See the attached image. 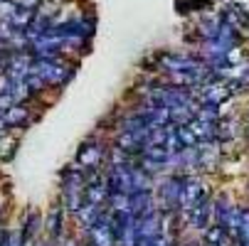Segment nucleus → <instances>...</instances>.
<instances>
[{
  "label": "nucleus",
  "instance_id": "nucleus-10",
  "mask_svg": "<svg viewBox=\"0 0 249 246\" xmlns=\"http://www.w3.org/2000/svg\"><path fill=\"white\" fill-rule=\"evenodd\" d=\"M15 3H18V8H30V10H35V8L42 5V0H15Z\"/></svg>",
  "mask_w": 249,
  "mask_h": 246
},
{
  "label": "nucleus",
  "instance_id": "nucleus-8",
  "mask_svg": "<svg viewBox=\"0 0 249 246\" xmlns=\"http://www.w3.org/2000/svg\"><path fill=\"white\" fill-rule=\"evenodd\" d=\"M62 217H64V209H62V207H52L50 219H47V231H50V236H52L54 241L62 236Z\"/></svg>",
  "mask_w": 249,
  "mask_h": 246
},
{
  "label": "nucleus",
  "instance_id": "nucleus-4",
  "mask_svg": "<svg viewBox=\"0 0 249 246\" xmlns=\"http://www.w3.org/2000/svg\"><path fill=\"white\" fill-rule=\"evenodd\" d=\"M106 160V148L99 143V140H89L84 143L77 153V163L82 170H99V165Z\"/></svg>",
  "mask_w": 249,
  "mask_h": 246
},
{
  "label": "nucleus",
  "instance_id": "nucleus-2",
  "mask_svg": "<svg viewBox=\"0 0 249 246\" xmlns=\"http://www.w3.org/2000/svg\"><path fill=\"white\" fill-rule=\"evenodd\" d=\"M183 182H185V175H170L165 178L158 187V195H160V207L163 212H175L178 204H180V192H183Z\"/></svg>",
  "mask_w": 249,
  "mask_h": 246
},
{
  "label": "nucleus",
  "instance_id": "nucleus-6",
  "mask_svg": "<svg viewBox=\"0 0 249 246\" xmlns=\"http://www.w3.org/2000/svg\"><path fill=\"white\" fill-rule=\"evenodd\" d=\"M0 116H3L8 128H25L32 121V114L27 109V103H13V106H8L5 111H0Z\"/></svg>",
  "mask_w": 249,
  "mask_h": 246
},
{
  "label": "nucleus",
  "instance_id": "nucleus-5",
  "mask_svg": "<svg viewBox=\"0 0 249 246\" xmlns=\"http://www.w3.org/2000/svg\"><path fill=\"white\" fill-rule=\"evenodd\" d=\"M202 192H205V187H202V182L197 180V178H185V182H183V192H180V204H178V209L185 214L188 209H193V204L202 197Z\"/></svg>",
  "mask_w": 249,
  "mask_h": 246
},
{
  "label": "nucleus",
  "instance_id": "nucleus-12",
  "mask_svg": "<svg viewBox=\"0 0 249 246\" xmlns=\"http://www.w3.org/2000/svg\"><path fill=\"white\" fill-rule=\"evenodd\" d=\"M185 246H197V244H185Z\"/></svg>",
  "mask_w": 249,
  "mask_h": 246
},
{
  "label": "nucleus",
  "instance_id": "nucleus-11",
  "mask_svg": "<svg viewBox=\"0 0 249 246\" xmlns=\"http://www.w3.org/2000/svg\"><path fill=\"white\" fill-rule=\"evenodd\" d=\"M59 246H79V244H77L74 239H67V241H64V244H59Z\"/></svg>",
  "mask_w": 249,
  "mask_h": 246
},
{
  "label": "nucleus",
  "instance_id": "nucleus-13",
  "mask_svg": "<svg viewBox=\"0 0 249 246\" xmlns=\"http://www.w3.org/2000/svg\"><path fill=\"white\" fill-rule=\"evenodd\" d=\"M0 239H3V229H0Z\"/></svg>",
  "mask_w": 249,
  "mask_h": 246
},
{
  "label": "nucleus",
  "instance_id": "nucleus-7",
  "mask_svg": "<svg viewBox=\"0 0 249 246\" xmlns=\"http://www.w3.org/2000/svg\"><path fill=\"white\" fill-rule=\"evenodd\" d=\"M40 229H42V219H40V214H37V212H30V214H27V219H25V227H20V231H22L25 241L37 239Z\"/></svg>",
  "mask_w": 249,
  "mask_h": 246
},
{
  "label": "nucleus",
  "instance_id": "nucleus-3",
  "mask_svg": "<svg viewBox=\"0 0 249 246\" xmlns=\"http://www.w3.org/2000/svg\"><path fill=\"white\" fill-rule=\"evenodd\" d=\"M87 231H89L91 246H116L114 231H111V212H109V209H104V212L99 214V219Z\"/></svg>",
  "mask_w": 249,
  "mask_h": 246
},
{
  "label": "nucleus",
  "instance_id": "nucleus-1",
  "mask_svg": "<svg viewBox=\"0 0 249 246\" xmlns=\"http://www.w3.org/2000/svg\"><path fill=\"white\" fill-rule=\"evenodd\" d=\"M87 190V172L77 165H69L62 175V207L69 212H77L84 202Z\"/></svg>",
  "mask_w": 249,
  "mask_h": 246
},
{
  "label": "nucleus",
  "instance_id": "nucleus-9",
  "mask_svg": "<svg viewBox=\"0 0 249 246\" xmlns=\"http://www.w3.org/2000/svg\"><path fill=\"white\" fill-rule=\"evenodd\" d=\"M0 246H25V236L20 229H10L3 231V239H0Z\"/></svg>",
  "mask_w": 249,
  "mask_h": 246
}]
</instances>
